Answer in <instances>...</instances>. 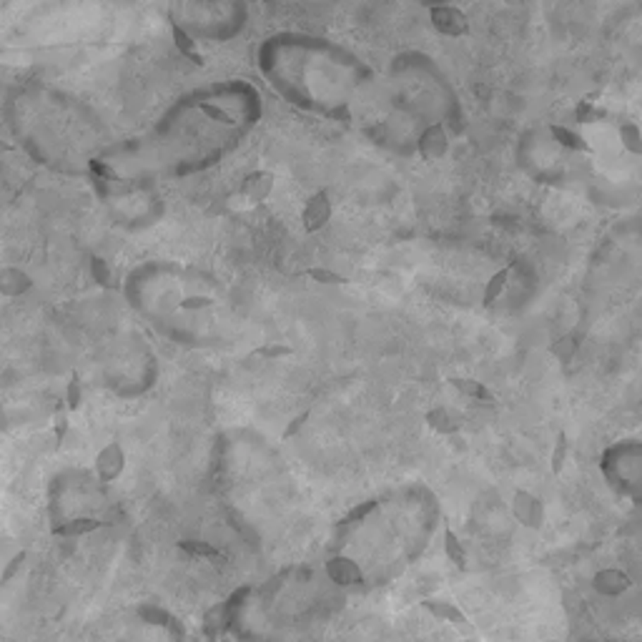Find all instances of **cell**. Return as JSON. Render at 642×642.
I'll use <instances>...</instances> for the list:
<instances>
[{
  "label": "cell",
  "instance_id": "3",
  "mask_svg": "<svg viewBox=\"0 0 642 642\" xmlns=\"http://www.w3.org/2000/svg\"><path fill=\"white\" fill-rule=\"evenodd\" d=\"M271 186H274V178H271L269 174H264V171H256V174L248 176L246 183H243V196H246L248 201H264V198L269 196Z\"/></svg>",
  "mask_w": 642,
  "mask_h": 642
},
{
  "label": "cell",
  "instance_id": "5",
  "mask_svg": "<svg viewBox=\"0 0 642 642\" xmlns=\"http://www.w3.org/2000/svg\"><path fill=\"white\" fill-rule=\"evenodd\" d=\"M206 306H211V301L206 296H193V299L183 301V309H206Z\"/></svg>",
  "mask_w": 642,
  "mask_h": 642
},
{
  "label": "cell",
  "instance_id": "4",
  "mask_svg": "<svg viewBox=\"0 0 642 642\" xmlns=\"http://www.w3.org/2000/svg\"><path fill=\"white\" fill-rule=\"evenodd\" d=\"M309 277L316 279L319 284H344V279L339 274H332V271H321V269H311Z\"/></svg>",
  "mask_w": 642,
  "mask_h": 642
},
{
  "label": "cell",
  "instance_id": "1",
  "mask_svg": "<svg viewBox=\"0 0 642 642\" xmlns=\"http://www.w3.org/2000/svg\"><path fill=\"white\" fill-rule=\"evenodd\" d=\"M123 449H121L119 442H111L108 447H103V452L96 456V469L101 472L103 479H113L119 477L121 472H123Z\"/></svg>",
  "mask_w": 642,
  "mask_h": 642
},
{
  "label": "cell",
  "instance_id": "2",
  "mask_svg": "<svg viewBox=\"0 0 642 642\" xmlns=\"http://www.w3.org/2000/svg\"><path fill=\"white\" fill-rule=\"evenodd\" d=\"M329 214H332V206H329L327 196L324 193H319V196H314L309 201V206H306L304 211V221H306V229H311V231H316V229H321V226L327 224Z\"/></svg>",
  "mask_w": 642,
  "mask_h": 642
}]
</instances>
